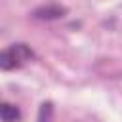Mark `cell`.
<instances>
[{
  "instance_id": "cell-1",
  "label": "cell",
  "mask_w": 122,
  "mask_h": 122,
  "mask_svg": "<svg viewBox=\"0 0 122 122\" xmlns=\"http://www.w3.org/2000/svg\"><path fill=\"white\" fill-rule=\"evenodd\" d=\"M30 55H32V51L25 44H13L11 48H8V50L2 51V55H0V67L6 69V71L8 69H15V67L21 65L23 59H27Z\"/></svg>"
},
{
  "instance_id": "cell-2",
  "label": "cell",
  "mask_w": 122,
  "mask_h": 122,
  "mask_svg": "<svg viewBox=\"0 0 122 122\" xmlns=\"http://www.w3.org/2000/svg\"><path fill=\"white\" fill-rule=\"evenodd\" d=\"M67 13V10L63 6H57V4H48V6H40L32 11V17L34 19H40V21H53V19H59Z\"/></svg>"
},
{
  "instance_id": "cell-3",
  "label": "cell",
  "mask_w": 122,
  "mask_h": 122,
  "mask_svg": "<svg viewBox=\"0 0 122 122\" xmlns=\"http://www.w3.org/2000/svg\"><path fill=\"white\" fill-rule=\"evenodd\" d=\"M0 116H2V120H4V122H15V120L19 118V109H17V107H13V105L4 103V105H2V109H0Z\"/></svg>"
},
{
  "instance_id": "cell-4",
  "label": "cell",
  "mask_w": 122,
  "mask_h": 122,
  "mask_svg": "<svg viewBox=\"0 0 122 122\" xmlns=\"http://www.w3.org/2000/svg\"><path fill=\"white\" fill-rule=\"evenodd\" d=\"M51 118H53V105L42 103L38 111V122H51Z\"/></svg>"
}]
</instances>
